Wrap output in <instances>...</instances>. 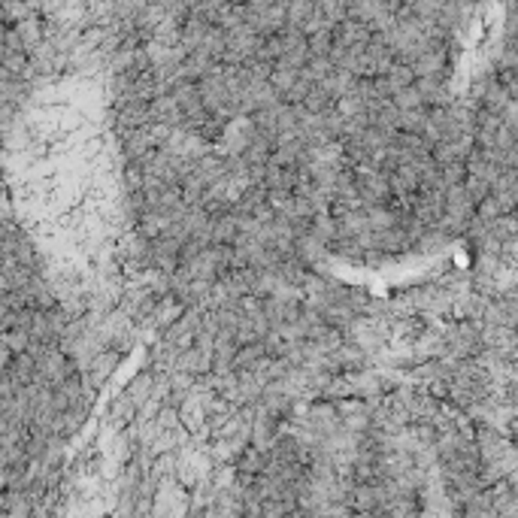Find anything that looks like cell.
<instances>
[{
  "instance_id": "6da1fadb",
  "label": "cell",
  "mask_w": 518,
  "mask_h": 518,
  "mask_svg": "<svg viewBox=\"0 0 518 518\" xmlns=\"http://www.w3.org/2000/svg\"><path fill=\"white\" fill-rule=\"evenodd\" d=\"M155 382H158V373L152 370H143L136 373V376L131 379V385H127V397H131L136 406H146V403H152V394H155Z\"/></svg>"
},
{
  "instance_id": "277c9868",
  "label": "cell",
  "mask_w": 518,
  "mask_h": 518,
  "mask_svg": "<svg viewBox=\"0 0 518 518\" xmlns=\"http://www.w3.org/2000/svg\"><path fill=\"white\" fill-rule=\"evenodd\" d=\"M397 110H415V106H424L422 103V94H418V88H413V85H403V88H397L394 91V101H391Z\"/></svg>"
},
{
  "instance_id": "7a4b0ae2",
  "label": "cell",
  "mask_w": 518,
  "mask_h": 518,
  "mask_svg": "<svg viewBox=\"0 0 518 518\" xmlns=\"http://www.w3.org/2000/svg\"><path fill=\"white\" fill-rule=\"evenodd\" d=\"M424 121H428V106H415V110H400L397 131L422 134V131H424Z\"/></svg>"
},
{
  "instance_id": "5b68a950",
  "label": "cell",
  "mask_w": 518,
  "mask_h": 518,
  "mask_svg": "<svg viewBox=\"0 0 518 518\" xmlns=\"http://www.w3.org/2000/svg\"><path fill=\"white\" fill-rule=\"evenodd\" d=\"M413 79H415V70H409V67H394L391 79H388V82H391V94L397 88H403V85H413Z\"/></svg>"
},
{
  "instance_id": "8992f818",
  "label": "cell",
  "mask_w": 518,
  "mask_h": 518,
  "mask_svg": "<svg viewBox=\"0 0 518 518\" xmlns=\"http://www.w3.org/2000/svg\"><path fill=\"white\" fill-rule=\"evenodd\" d=\"M6 346H10L12 352H21V349L28 346V337H25V333H21V331H12L10 337H6Z\"/></svg>"
},
{
  "instance_id": "3957f363",
  "label": "cell",
  "mask_w": 518,
  "mask_h": 518,
  "mask_svg": "<svg viewBox=\"0 0 518 518\" xmlns=\"http://www.w3.org/2000/svg\"><path fill=\"white\" fill-rule=\"evenodd\" d=\"M118 361H121V352H103V355H97V361H94V388L101 385L103 379L112 376V370L118 367Z\"/></svg>"
}]
</instances>
